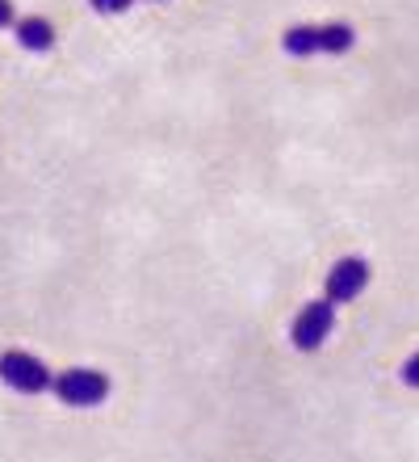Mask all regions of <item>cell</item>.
<instances>
[{
    "mask_svg": "<svg viewBox=\"0 0 419 462\" xmlns=\"http://www.w3.org/2000/svg\"><path fill=\"white\" fill-rule=\"evenodd\" d=\"M101 17H118V13H126V9H134V0H88Z\"/></svg>",
    "mask_w": 419,
    "mask_h": 462,
    "instance_id": "ba28073f",
    "label": "cell"
},
{
    "mask_svg": "<svg viewBox=\"0 0 419 462\" xmlns=\"http://www.w3.org/2000/svg\"><path fill=\"white\" fill-rule=\"evenodd\" d=\"M398 378H403V387H411V391H419V353H411L407 362L398 365Z\"/></svg>",
    "mask_w": 419,
    "mask_h": 462,
    "instance_id": "52a82bcc",
    "label": "cell"
},
{
    "mask_svg": "<svg viewBox=\"0 0 419 462\" xmlns=\"http://www.w3.org/2000/svg\"><path fill=\"white\" fill-rule=\"evenodd\" d=\"M357 42V30L348 22H323V25H289L281 34V51L289 60H314V55H344Z\"/></svg>",
    "mask_w": 419,
    "mask_h": 462,
    "instance_id": "6da1fadb",
    "label": "cell"
},
{
    "mask_svg": "<svg viewBox=\"0 0 419 462\" xmlns=\"http://www.w3.org/2000/svg\"><path fill=\"white\" fill-rule=\"evenodd\" d=\"M335 332V303L332 299H311V303H302V311L294 316V328H289V341L298 353H319L327 341H332Z\"/></svg>",
    "mask_w": 419,
    "mask_h": 462,
    "instance_id": "7a4b0ae2",
    "label": "cell"
},
{
    "mask_svg": "<svg viewBox=\"0 0 419 462\" xmlns=\"http://www.w3.org/2000/svg\"><path fill=\"white\" fill-rule=\"evenodd\" d=\"M50 391H55L68 408H96V403L109 400V374H101L93 365H72V370L55 374V387Z\"/></svg>",
    "mask_w": 419,
    "mask_h": 462,
    "instance_id": "3957f363",
    "label": "cell"
},
{
    "mask_svg": "<svg viewBox=\"0 0 419 462\" xmlns=\"http://www.w3.org/2000/svg\"><path fill=\"white\" fill-rule=\"evenodd\" d=\"M365 286H369V261H365V256H340V261L327 269L323 294L335 307H344V303H352V299H360Z\"/></svg>",
    "mask_w": 419,
    "mask_h": 462,
    "instance_id": "5b68a950",
    "label": "cell"
},
{
    "mask_svg": "<svg viewBox=\"0 0 419 462\" xmlns=\"http://www.w3.org/2000/svg\"><path fill=\"white\" fill-rule=\"evenodd\" d=\"M17 25V13H13V0H0V30Z\"/></svg>",
    "mask_w": 419,
    "mask_h": 462,
    "instance_id": "9c48e42d",
    "label": "cell"
},
{
    "mask_svg": "<svg viewBox=\"0 0 419 462\" xmlns=\"http://www.w3.org/2000/svg\"><path fill=\"white\" fill-rule=\"evenodd\" d=\"M0 383L13 391H22V395H42V391L55 387V374L38 362L34 353L9 349V353H0Z\"/></svg>",
    "mask_w": 419,
    "mask_h": 462,
    "instance_id": "277c9868",
    "label": "cell"
},
{
    "mask_svg": "<svg viewBox=\"0 0 419 462\" xmlns=\"http://www.w3.org/2000/svg\"><path fill=\"white\" fill-rule=\"evenodd\" d=\"M13 34H17V42H22L25 51H34V55H47V51L55 47V25H50L47 17H22V22L13 25Z\"/></svg>",
    "mask_w": 419,
    "mask_h": 462,
    "instance_id": "8992f818",
    "label": "cell"
}]
</instances>
